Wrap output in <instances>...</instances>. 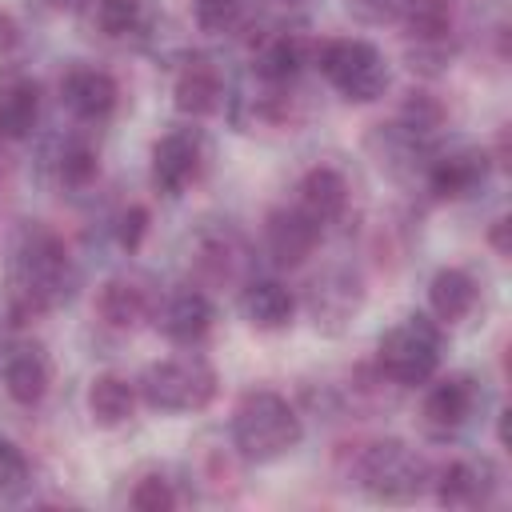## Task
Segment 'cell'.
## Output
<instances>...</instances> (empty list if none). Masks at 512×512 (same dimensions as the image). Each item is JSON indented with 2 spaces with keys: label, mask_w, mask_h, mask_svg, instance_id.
<instances>
[{
  "label": "cell",
  "mask_w": 512,
  "mask_h": 512,
  "mask_svg": "<svg viewBox=\"0 0 512 512\" xmlns=\"http://www.w3.org/2000/svg\"><path fill=\"white\" fill-rule=\"evenodd\" d=\"M48 4H56V8H72L76 0H48Z\"/></svg>",
  "instance_id": "34"
},
{
  "label": "cell",
  "mask_w": 512,
  "mask_h": 512,
  "mask_svg": "<svg viewBox=\"0 0 512 512\" xmlns=\"http://www.w3.org/2000/svg\"><path fill=\"white\" fill-rule=\"evenodd\" d=\"M96 308H100V320L108 324V328H136L144 316H148V300H144V292L136 288V284H128V280H108L104 288H100V296H96Z\"/></svg>",
  "instance_id": "21"
},
{
  "label": "cell",
  "mask_w": 512,
  "mask_h": 512,
  "mask_svg": "<svg viewBox=\"0 0 512 512\" xmlns=\"http://www.w3.org/2000/svg\"><path fill=\"white\" fill-rule=\"evenodd\" d=\"M284 4H300V0H284Z\"/></svg>",
  "instance_id": "36"
},
{
  "label": "cell",
  "mask_w": 512,
  "mask_h": 512,
  "mask_svg": "<svg viewBox=\"0 0 512 512\" xmlns=\"http://www.w3.org/2000/svg\"><path fill=\"white\" fill-rule=\"evenodd\" d=\"M428 304L440 320L456 324L476 308V280L464 268H440L428 284Z\"/></svg>",
  "instance_id": "18"
},
{
  "label": "cell",
  "mask_w": 512,
  "mask_h": 512,
  "mask_svg": "<svg viewBox=\"0 0 512 512\" xmlns=\"http://www.w3.org/2000/svg\"><path fill=\"white\" fill-rule=\"evenodd\" d=\"M4 392L24 408L44 400V392H48V360H44V352L36 344H20V348L8 352V360H4Z\"/></svg>",
  "instance_id": "14"
},
{
  "label": "cell",
  "mask_w": 512,
  "mask_h": 512,
  "mask_svg": "<svg viewBox=\"0 0 512 512\" xmlns=\"http://www.w3.org/2000/svg\"><path fill=\"white\" fill-rule=\"evenodd\" d=\"M24 488H28V456L12 440H0V496H20Z\"/></svg>",
  "instance_id": "29"
},
{
  "label": "cell",
  "mask_w": 512,
  "mask_h": 512,
  "mask_svg": "<svg viewBox=\"0 0 512 512\" xmlns=\"http://www.w3.org/2000/svg\"><path fill=\"white\" fill-rule=\"evenodd\" d=\"M496 492V468L488 460H456L436 480V500L448 508H476L488 504Z\"/></svg>",
  "instance_id": "9"
},
{
  "label": "cell",
  "mask_w": 512,
  "mask_h": 512,
  "mask_svg": "<svg viewBox=\"0 0 512 512\" xmlns=\"http://www.w3.org/2000/svg\"><path fill=\"white\" fill-rule=\"evenodd\" d=\"M292 312H296V296L280 280H256V284L244 288V316L256 328L276 332V328H284L292 320Z\"/></svg>",
  "instance_id": "19"
},
{
  "label": "cell",
  "mask_w": 512,
  "mask_h": 512,
  "mask_svg": "<svg viewBox=\"0 0 512 512\" xmlns=\"http://www.w3.org/2000/svg\"><path fill=\"white\" fill-rule=\"evenodd\" d=\"M128 500H132L136 512H168V508H176L172 484H168L164 476H156V472H152V476H140Z\"/></svg>",
  "instance_id": "27"
},
{
  "label": "cell",
  "mask_w": 512,
  "mask_h": 512,
  "mask_svg": "<svg viewBox=\"0 0 512 512\" xmlns=\"http://www.w3.org/2000/svg\"><path fill=\"white\" fill-rule=\"evenodd\" d=\"M156 328L168 340H176V344H196L212 328V304H208V296L196 292V288L172 292L160 304V312H156Z\"/></svg>",
  "instance_id": "10"
},
{
  "label": "cell",
  "mask_w": 512,
  "mask_h": 512,
  "mask_svg": "<svg viewBox=\"0 0 512 512\" xmlns=\"http://www.w3.org/2000/svg\"><path fill=\"white\" fill-rule=\"evenodd\" d=\"M348 8H352L360 20H372V24L400 16V0H348Z\"/></svg>",
  "instance_id": "31"
},
{
  "label": "cell",
  "mask_w": 512,
  "mask_h": 512,
  "mask_svg": "<svg viewBox=\"0 0 512 512\" xmlns=\"http://www.w3.org/2000/svg\"><path fill=\"white\" fill-rule=\"evenodd\" d=\"M220 72L208 64V60H192L180 76H176V88H172V96H176V108L184 112V116H208V112H216L220 108Z\"/></svg>",
  "instance_id": "17"
},
{
  "label": "cell",
  "mask_w": 512,
  "mask_h": 512,
  "mask_svg": "<svg viewBox=\"0 0 512 512\" xmlns=\"http://www.w3.org/2000/svg\"><path fill=\"white\" fill-rule=\"evenodd\" d=\"M508 228H512V224H508V216H500V220L492 224V232H488V244H492L500 256H508V252H512V244H508Z\"/></svg>",
  "instance_id": "32"
},
{
  "label": "cell",
  "mask_w": 512,
  "mask_h": 512,
  "mask_svg": "<svg viewBox=\"0 0 512 512\" xmlns=\"http://www.w3.org/2000/svg\"><path fill=\"white\" fill-rule=\"evenodd\" d=\"M304 64V52H300V40L296 36H276L268 40L260 52H256V76L268 80V84H284L300 72Z\"/></svg>",
  "instance_id": "23"
},
{
  "label": "cell",
  "mask_w": 512,
  "mask_h": 512,
  "mask_svg": "<svg viewBox=\"0 0 512 512\" xmlns=\"http://www.w3.org/2000/svg\"><path fill=\"white\" fill-rule=\"evenodd\" d=\"M64 104L80 116V120H104L116 108V80L104 68H72L60 84Z\"/></svg>",
  "instance_id": "12"
},
{
  "label": "cell",
  "mask_w": 512,
  "mask_h": 512,
  "mask_svg": "<svg viewBox=\"0 0 512 512\" xmlns=\"http://www.w3.org/2000/svg\"><path fill=\"white\" fill-rule=\"evenodd\" d=\"M472 404H476V384L468 376H444L424 396V420L432 428H460L472 416Z\"/></svg>",
  "instance_id": "15"
},
{
  "label": "cell",
  "mask_w": 512,
  "mask_h": 512,
  "mask_svg": "<svg viewBox=\"0 0 512 512\" xmlns=\"http://www.w3.org/2000/svg\"><path fill=\"white\" fill-rule=\"evenodd\" d=\"M16 44V24L8 16H0V48H12Z\"/></svg>",
  "instance_id": "33"
},
{
  "label": "cell",
  "mask_w": 512,
  "mask_h": 512,
  "mask_svg": "<svg viewBox=\"0 0 512 512\" xmlns=\"http://www.w3.org/2000/svg\"><path fill=\"white\" fill-rule=\"evenodd\" d=\"M440 124H444V108H440L428 92H412V96L404 100V108H400V128H404L412 140L432 136Z\"/></svg>",
  "instance_id": "24"
},
{
  "label": "cell",
  "mask_w": 512,
  "mask_h": 512,
  "mask_svg": "<svg viewBox=\"0 0 512 512\" xmlns=\"http://www.w3.org/2000/svg\"><path fill=\"white\" fill-rule=\"evenodd\" d=\"M200 172V144L192 132H168L152 148V184L164 196H180Z\"/></svg>",
  "instance_id": "7"
},
{
  "label": "cell",
  "mask_w": 512,
  "mask_h": 512,
  "mask_svg": "<svg viewBox=\"0 0 512 512\" xmlns=\"http://www.w3.org/2000/svg\"><path fill=\"white\" fill-rule=\"evenodd\" d=\"M40 116V88L24 76H12L0 84V136L24 140Z\"/></svg>",
  "instance_id": "16"
},
{
  "label": "cell",
  "mask_w": 512,
  "mask_h": 512,
  "mask_svg": "<svg viewBox=\"0 0 512 512\" xmlns=\"http://www.w3.org/2000/svg\"><path fill=\"white\" fill-rule=\"evenodd\" d=\"M0 188H4V156H0Z\"/></svg>",
  "instance_id": "35"
},
{
  "label": "cell",
  "mask_w": 512,
  "mask_h": 512,
  "mask_svg": "<svg viewBox=\"0 0 512 512\" xmlns=\"http://www.w3.org/2000/svg\"><path fill=\"white\" fill-rule=\"evenodd\" d=\"M264 236H268L272 260L284 264V268H296V264H304V260L316 252V244H320V224H316L312 216H304L300 208H280V212L268 216Z\"/></svg>",
  "instance_id": "8"
},
{
  "label": "cell",
  "mask_w": 512,
  "mask_h": 512,
  "mask_svg": "<svg viewBox=\"0 0 512 512\" xmlns=\"http://www.w3.org/2000/svg\"><path fill=\"white\" fill-rule=\"evenodd\" d=\"M144 232H148V212H144L140 204L124 208V212H120V220H116V240H120V248L136 252V248H140V240H144Z\"/></svg>",
  "instance_id": "30"
},
{
  "label": "cell",
  "mask_w": 512,
  "mask_h": 512,
  "mask_svg": "<svg viewBox=\"0 0 512 512\" xmlns=\"http://www.w3.org/2000/svg\"><path fill=\"white\" fill-rule=\"evenodd\" d=\"M376 364L400 388L428 384L436 364H440V332H436V324L428 316H408L404 324L388 328L380 336V344H376Z\"/></svg>",
  "instance_id": "3"
},
{
  "label": "cell",
  "mask_w": 512,
  "mask_h": 512,
  "mask_svg": "<svg viewBox=\"0 0 512 512\" xmlns=\"http://www.w3.org/2000/svg\"><path fill=\"white\" fill-rule=\"evenodd\" d=\"M140 392L160 412H200L216 396V372L200 356H172L144 372Z\"/></svg>",
  "instance_id": "4"
},
{
  "label": "cell",
  "mask_w": 512,
  "mask_h": 512,
  "mask_svg": "<svg viewBox=\"0 0 512 512\" xmlns=\"http://www.w3.org/2000/svg\"><path fill=\"white\" fill-rule=\"evenodd\" d=\"M344 204H348V180L336 168L316 164V168L304 172V180H300V204H296L304 216H312L324 228L328 220H336L344 212Z\"/></svg>",
  "instance_id": "13"
},
{
  "label": "cell",
  "mask_w": 512,
  "mask_h": 512,
  "mask_svg": "<svg viewBox=\"0 0 512 512\" xmlns=\"http://www.w3.org/2000/svg\"><path fill=\"white\" fill-rule=\"evenodd\" d=\"M144 20L140 0H100L96 4V24L104 36H132Z\"/></svg>",
  "instance_id": "25"
},
{
  "label": "cell",
  "mask_w": 512,
  "mask_h": 512,
  "mask_svg": "<svg viewBox=\"0 0 512 512\" xmlns=\"http://www.w3.org/2000/svg\"><path fill=\"white\" fill-rule=\"evenodd\" d=\"M300 436H304L300 416H296V408L280 392L260 388V392H248L236 404L232 440H236L244 460H252V464L280 460L284 452H292L300 444Z\"/></svg>",
  "instance_id": "2"
},
{
  "label": "cell",
  "mask_w": 512,
  "mask_h": 512,
  "mask_svg": "<svg viewBox=\"0 0 512 512\" xmlns=\"http://www.w3.org/2000/svg\"><path fill=\"white\" fill-rule=\"evenodd\" d=\"M96 172H100V160H96V152L88 148V144H68L64 152H60V180L64 184H72V188H84L88 180H96Z\"/></svg>",
  "instance_id": "26"
},
{
  "label": "cell",
  "mask_w": 512,
  "mask_h": 512,
  "mask_svg": "<svg viewBox=\"0 0 512 512\" xmlns=\"http://www.w3.org/2000/svg\"><path fill=\"white\" fill-rule=\"evenodd\" d=\"M360 484L368 496L404 504L416 500L428 484V464L420 452H412L404 440H376L360 456Z\"/></svg>",
  "instance_id": "5"
},
{
  "label": "cell",
  "mask_w": 512,
  "mask_h": 512,
  "mask_svg": "<svg viewBox=\"0 0 512 512\" xmlns=\"http://www.w3.org/2000/svg\"><path fill=\"white\" fill-rule=\"evenodd\" d=\"M244 16V0H196V24L204 32H228Z\"/></svg>",
  "instance_id": "28"
},
{
  "label": "cell",
  "mask_w": 512,
  "mask_h": 512,
  "mask_svg": "<svg viewBox=\"0 0 512 512\" xmlns=\"http://www.w3.org/2000/svg\"><path fill=\"white\" fill-rule=\"evenodd\" d=\"M488 180V156L476 152V148H460V152H448V156H436L428 164V188L444 200H456V196H468L476 192L480 184Z\"/></svg>",
  "instance_id": "11"
},
{
  "label": "cell",
  "mask_w": 512,
  "mask_h": 512,
  "mask_svg": "<svg viewBox=\"0 0 512 512\" xmlns=\"http://www.w3.org/2000/svg\"><path fill=\"white\" fill-rule=\"evenodd\" d=\"M72 292V260L48 228H28L12 252V320L28 324Z\"/></svg>",
  "instance_id": "1"
},
{
  "label": "cell",
  "mask_w": 512,
  "mask_h": 512,
  "mask_svg": "<svg viewBox=\"0 0 512 512\" xmlns=\"http://www.w3.org/2000/svg\"><path fill=\"white\" fill-rule=\"evenodd\" d=\"M400 20L420 44H436L452 32V0H400Z\"/></svg>",
  "instance_id": "22"
},
{
  "label": "cell",
  "mask_w": 512,
  "mask_h": 512,
  "mask_svg": "<svg viewBox=\"0 0 512 512\" xmlns=\"http://www.w3.org/2000/svg\"><path fill=\"white\" fill-rule=\"evenodd\" d=\"M320 72L328 76V84L344 100H356V104H368V100L384 96V88H388L384 56L368 40H332V44H324Z\"/></svg>",
  "instance_id": "6"
},
{
  "label": "cell",
  "mask_w": 512,
  "mask_h": 512,
  "mask_svg": "<svg viewBox=\"0 0 512 512\" xmlns=\"http://www.w3.org/2000/svg\"><path fill=\"white\" fill-rule=\"evenodd\" d=\"M136 408V388L124 376H96L88 388V416L100 428H116L132 416Z\"/></svg>",
  "instance_id": "20"
}]
</instances>
